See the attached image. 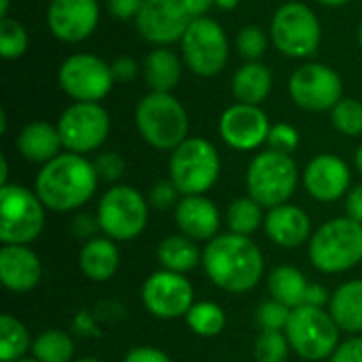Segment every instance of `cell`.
<instances>
[{
	"mask_svg": "<svg viewBox=\"0 0 362 362\" xmlns=\"http://www.w3.org/2000/svg\"><path fill=\"white\" fill-rule=\"evenodd\" d=\"M204 269L214 286L227 293H248L263 278V255L248 235L221 233L210 240L202 257Z\"/></svg>",
	"mask_w": 362,
	"mask_h": 362,
	"instance_id": "obj_1",
	"label": "cell"
},
{
	"mask_svg": "<svg viewBox=\"0 0 362 362\" xmlns=\"http://www.w3.org/2000/svg\"><path fill=\"white\" fill-rule=\"evenodd\" d=\"M98 172L85 155L62 153L45 163L36 176V195L45 208L68 212L85 206L98 189Z\"/></svg>",
	"mask_w": 362,
	"mask_h": 362,
	"instance_id": "obj_2",
	"label": "cell"
},
{
	"mask_svg": "<svg viewBox=\"0 0 362 362\" xmlns=\"http://www.w3.org/2000/svg\"><path fill=\"white\" fill-rule=\"evenodd\" d=\"M136 125L140 136L159 151H174L189 138L187 110L172 93L144 95L136 106Z\"/></svg>",
	"mask_w": 362,
	"mask_h": 362,
	"instance_id": "obj_3",
	"label": "cell"
},
{
	"mask_svg": "<svg viewBox=\"0 0 362 362\" xmlns=\"http://www.w3.org/2000/svg\"><path fill=\"white\" fill-rule=\"evenodd\" d=\"M310 261L322 274H341L362 261V223L333 218L316 229L310 240Z\"/></svg>",
	"mask_w": 362,
	"mask_h": 362,
	"instance_id": "obj_4",
	"label": "cell"
},
{
	"mask_svg": "<svg viewBox=\"0 0 362 362\" xmlns=\"http://www.w3.org/2000/svg\"><path fill=\"white\" fill-rule=\"evenodd\" d=\"M299 172L291 155L263 151L259 153L246 172L248 197H252L263 208H276L286 204L297 189Z\"/></svg>",
	"mask_w": 362,
	"mask_h": 362,
	"instance_id": "obj_5",
	"label": "cell"
},
{
	"mask_svg": "<svg viewBox=\"0 0 362 362\" xmlns=\"http://www.w3.org/2000/svg\"><path fill=\"white\" fill-rule=\"evenodd\" d=\"M221 176V157L212 142L204 138H187L172 151L170 180L180 195H204Z\"/></svg>",
	"mask_w": 362,
	"mask_h": 362,
	"instance_id": "obj_6",
	"label": "cell"
},
{
	"mask_svg": "<svg viewBox=\"0 0 362 362\" xmlns=\"http://www.w3.org/2000/svg\"><path fill=\"white\" fill-rule=\"evenodd\" d=\"M291 348L303 361H322L333 356L339 346V327L331 312L312 305H299L291 312L284 329Z\"/></svg>",
	"mask_w": 362,
	"mask_h": 362,
	"instance_id": "obj_7",
	"label": "cell"
},
{
	"mask_svg": "<svg viewBox=\"0 0 362 362\" xmlns=\"http://www.w3.org/2000/svg\"><path fill=\"white\" fill-rule=\"evenodd\" d=\"M322 28L318 15L303 2L282 4L272 19L274 47L293 59H303L320 47Z\"/></svg>",
	"mask_w": 362,
	"mask_h": 362,
	"instance_id": "obj_8",
	"label": "cell"
},
{
	"mask_svg": "<svg viewBox=\"0 0 362 362\" xmlns=\"http://www.w3.org/2000/svg\"><path fill=\"white\" fill-rule=\"evenodd\" d=\"M45 227V206L36 193L21 185L0 187V240L28 246Z\"/></svg>",
	"mask_w": 362,
	"mask_h": 362,
	"instance_id": "obj_9",
	"label": "cell"
},
{
	"mask_svg": "<svg viewBox=\"0 0 362 362\" xmlns=\"http://www.w3.org/2000/svg\"><path fill=\"white\" fill-rule=\"evenodd\" d=\"M100 229L115 242H127L138 238L148 221V199L140 191L127 185L108 189L98 206Z\"/></svg>",
	"mask_w": 362,
	"mask_h": 362,
	"instance_id": "obj_10",
	"label": "cell"
},
{
	"mask_svg": "<svg viewBox=\"0 0 362 362\" xmlns=\"http://www.w3.org/2000/svg\"><path fill=\"white\" fill-rule=\"evenodd\" d=\"M180 51L187 68L197 76L218 74L229 59V40L218 21L212 17H197L180 38Z\"/></svg>",
	"mask_w": 362,
	"mask_h": 362,
	"instance_id": "obj_11",
	"label": "cell"
},
{
	"mask_svg": "<svg viewBox=\"0 0 362 362\" xmlns=\"http://www.w3.org/2000/svg\"><path fill=\"white\" fill-rule=\"evenodd\" d=\"M57 132L68 153L85 155L104 144L110 132V119L100 102H74L62 112Z\"/></svg>",
	"mask_w": 362,
	"mask_h": 362,
	"instance_id": "obj_12",
	"label": "cell"
},
{
	"mask_svg": "<svg viewBox=\"0 0 362 362\" xmlns=\"http://www.w3.org/2000/svg\"><path fill=\"white\" fill-rule=\"evenodd\" d=\"M59 87L74 102H100L115 85L110 64L91 53H74L59 66Z\"/></svg>",
	"mask_w": 362,
	"mask_h": 362,
	"instance_id": "obj_13",
	"label": "cell"
},
{
	"mask_svg": "<svg viewBox=\"0 0 362 362\" xmlns=\"http://www.w3.org/2000/svg\"><path fill=\"white\" fill-rule=\"evenodd\" d=\"M288 93L297 106L312 112H322L335 108V104L341 100L344 85L341 76L331 66L305 64L293 72Z\"/></svg>",
	"mask_w": 362,
	"mask_h": 362,
	"instance_id": "obj_14",
	"label": "cell"
},
{
	"mask_svg": "<svg viewBox=\"0 0 362 362\" xmlns=\"http://www.w3.org/2000/svg\"><path fill=\"white\" fill-rule=\"evenodd\" d=\"M142 303L153 316L176 320L187 316L193 308V286L185 274L161 269L146 278L142 286Z\"/></svg>",
	"mask_w": 362,
	"mask_h": 362,
	"instance_id": "obj_15",
	"label": "cell"
},
{
	"mask_svg": "<svg viewBox=\"0 0 362 362\" xmlns=\"http://www.w3.org/2000/svg\"><path fill=\"white\" fill-rule=\"evenodd\" d=\"M193 17L185 0H144L136 17L140 36L151 45H170L185 36Z\"/></svg>",
	"mask_w": 362,
	"mask_h": 362,
	"instance_id": "obj_16",
	"label": "cell"
},
{
	"mask_svg": "<svg viewBox=\"0 0 362 362\" xmlns=\"http://www.w3.org/2000/svg\"><path fill=\"white\" fill-rule=\"evenodd\" d=\"M269 119L267 115L252 104H233L229 106L218 121L221 138L235 151H255L269 136Z\"/></svg>",
	"mask_w": 362,
	"mask_h": 362,
	"instance_id": "obj_17",
	"label": "cell"
},
{
	"mask_svg": "<svg viewBox=\"0 0 362 362\" xmlns=\"http://www.w3.org/2000/svg\"><path fill=\"white\" fill-rule=\"evenodd\" d=\"M100 21L98 0H51L47 8V25L51 34L64 42H81L89 38Z\"/></svg>",
	"mask_w": 362,
	"mask_h": 362,
	"instance_id": "obj_18",
	"label": "cell"
},
{
	"mask_svg": "<svg viewBox=\"0 0 362 362\" xmlns=\"http://www.w3.org/2000/svg\"><path fill=\"white\" fill-rule=\"evenodd\" d=\"M350 168L337 155H318L314 157L303 174L308 193L318 202H337L350 191Z\"/></svg>",
	"mask_w": 362,
	"mask_h": 362,
	"instance_id": "obj_19",
	"label": "cell"
},
{
	"mask_svg": "<svg viewBox=\"0 0 362 362\" xmlns=\"http://www.w3.org/2000/svg\"><path fill=\"white\" fill-rule=\"evenodd\" d=\"M174 218L180 233L193 242H210L218 235V208L204 195H185L174 208Z\"/></svg>",
	"mask_w": 362,
	"mask_h": 362,
	"instance_id": "obj_20",
	"label": "cell"
},
{
	"mask_svg": "<svg viewBox=\"0 0 362 362\" xmlns=\"http://www.w3.org/2000/svg\"><path fill=\"white\" fill-rule=\"evenodd\" d=\"M42 276L38 255L21 244H4L0 250V280L13 293H28Z\"/></svg>",
	"mask_w": 362,
	"mask_h": 362,
	"instance_id": "obj_21",
	"label": "cell"
},
{
	"mask_svg": "<svg viewBox=\"0 0 362 362\" xmlns=\"http://www.w3.org/2000/svg\"><path fill=\"white\" fill-rule=\"evenodd\" d=\"M263 227L267 238L282 248H299L301 244L308 242L312 231V223L305 210L291 204L272 208L265 214Z\"/></svg>",
	"mask_w": 362,
	"mask_h": 362,
	"instance_id": "obj_22",
	"label": "cell"
},
{
	"mask_svg": "<svg viewBox=\"0 0 362 362\" xmlns=\"http://www.w3.org/2000/svg\"><path fill=\"white\" fill-rule=\"evenodd\" d=\"M62 138L57 132V125H51L47 121H34L28 123L19 136H17V148L19 153L32 161V163H49L59 155L62 148Z\"/></svg>",
	"mask_w": 362,
	"mask_h": 362,
	"instance_id": "obj_23",
	"label": "cell"
},
{
	"mask_svg": "<svg viewBox=\"0 0 362 362\" xmlns=\"http://www.w3.org/2000/svg\"><path fill=\"white\" fill-rule=\"evenodd\" d=\"M119 263H121V255H119L115 240H110V238L87 240L85 246L81 248V255H78L81 272L93 282L110 280L117 274Z\"/></svg>",
	"mask_w": 362,
	"mask_h": 362,
	"instance_id": "obj_24",
	"label": "cell"
},
{
	"mask_svg": "<svg viewBox=\"0 0 362 362\" xmlns=\"http://www.w3.org/2000/svg\"><path fill=\"white\" fill-rule=\"evenodd\" d=\"M142 74L151 91L159 93H172V89L180 83L182 76V62L178 55L165 47L153 49L144 64H142Z\"/></svg>",
	"mask_w": 362,
	"mask_h": 362,
	"instance_id": "obj_25",
	"label": "cell"
},
{
	"mask_svg": "<svg viewBox=\"0 0 362 362\" xmlns=\"http://www.w3.org/2000/svg\"><path fill=\"white\" fill-rule=\"evenodd\" d=\"M272 83H274V76H272V70L265 64L246 62L233 74L231 91H233L238 102L259 106L261 102L267 100V95L272 91Z\"/></svg>",
	"mask_w": 362,
	"mask_h": 362,
	"instance_id": "obj_26",
	"label": "cell"
},
{
	"mask_svg": "<svg viewBox=\"0 0 362 362\" xmlns=\"http://www.w3.org/2000/svg\"><path fill=\"white\" fill-rule=\"evenodd\" d=\"M329 312L341 331L362 333V280L341 284L329 301Z\"/></svg>",
	"mask_w": 362,
	"mask_h": 362,
	"instance_id": "obj_27",
	"label": "cell"
},
{
	"mask_svg": "<svg viewBox=\"0 0 362 362\" xmlns=\"http://www.w3.org/2000/svg\"><path fill=\"white\" fill-rule=\"evenodd\" d=\"M204 252L187 235H170L157 248V259L163 269L174 274L193 272L202 263Z\"/></svg>",
	"mask_w": 362,
	"mask_h": 362,
	"instance_id": "obj_28",
	"label": "cell"
},
{
	"mask_svg": "<svg viewBox=\"0 0 362 362\" xmlns=\"http://www.w3.org/2000/svg\"><path fill=\"white\" fill-rule=\"evenodd\" d=\"M269 293L272 299L284 303L286 308L295 310L299 305H303L305 301V293H308V282L305 276L293 267V265H280L269 274Z\"/></svg>",
	"mask_w": 362,
	"mask_h": 362,
	"instance_id": "obj_29",
	"label": "cell"
},
{
	"mask_svg": "<svg viewBox=\"0 0 362 362\" xmlns=\"http://www.w3.org/2000/svg\"><path fill=\"white\" fill-rule=\"evenodd\" d=\"M30 348H32V341H30V333L25 325L13 318L11 314H4L0 318V361H21Z\"/></svg>",
	"mask_w": 362,
	"mask_h": 362,
	"instance_id": "obj_30",
	"label": "cell"
},
{
	"mask_svg": "<svg viewBox=\"0 0 362 362\" xmlns=\"http://www.w3.org/2000/svg\"><path fill=\"white\" fill-rule=\"evenodd\" d=\"M263 206L257 204L252 197H238L227 208V225L231 233L250 238V233H255L263 225Z\"/></svg>",
	"mask_w": 362,
	"mask_h": 362,
	"instance_id": "obj_31",
	"label": "cell"
},
{
	"mask_svg": "<svg viewBox=\"0 0 362 362\" xmlns=\"http://www.w3.org/2000/svg\"><path fill=\"white\" fill-rule=\"evenodd\" d=\"M34 358L38 362H70L74 356V344L64 331H45L32 344Z\"/></svg>",
	"mask_w": 362,
	"mask_h": 362,
	"instance_id": "obj_32",
	"label": "cell"
},
{
	"mask_svg": "<svg viewBox=\"0 0 362 362\" xmlns=\"http://www.w3.org/2000/svg\"><path fill=\"white\" fill-rule=\"evenodd\" d=\"M185 318H187L189 329L199 337H216L225 329V312L221 305L212 301L193 303V308L189 310Z\"/></svg>",
	"mask_w": 362,
	"mask_h": 362,
	"instance_id": "obj_33",
	"label": "cell"
},
{
	"mask_svg": "<svg viewBox=\"0 0 362 362\" xmlns=\"http://www.w3.org/2000/svg\"><path fill=\"white\" fill-rule=\"evenodd\" d=\"M30 38L25 28L13 19V17H2L0 19V55L4 59H17L28 51Z\"/></svg>",
	"mask_w": 362,
	"mask_h": 362,
	"instance_id": "obj_34",
	"label": "cell"
},
{
	"mask_svg": "<svg viewBox=\"0 0 362 362\" xmlns=\"http://www.w3.org/2000/svg\"><path fill=\"white\" fill-rule=\"evenodd\" d=\"M331 121L337 132L344 136H361L362 134V102L352 98H341L331 110Z\"/></svg>",
	"mask_w": 362,
	"mask_h": 362,
	"instance_id": "obj_35",
	"label": "cell"
},
{
	"mask_svg": "<svg viewBox=\"0 0 362 362\" xmlns=\"http://www.w3.org/2000/svg\"><path fill=\"white\" fill-rule=\"evenodd\" d=\"M288 348L291 344L284 331H261L255 344V358L259 362H284Z\"/></svg>",
	"mask_w": 362,
	"mask_h": 362,
	"instance_id": "obj_36",
	"label": "cell"
},
{
	"mask_svg": "<svg viewBox=\"0 0 362 362\" xmlns=\"http://www.w3.org/2000/svg\"><path fill=\"white\" fill-rule=\"evenodd\" d=\"M238 49H240V55L248 62H259L267 49V34L259 28V25H246L240 30L238 38Z\"/></svg>",
	"mask_w": 362,
	"mask_h": 362,
	"instance_id": "obj_37",
	"label": "cell"
},
{
	"mask_svg": "<svg viewBox=\"0 0 362 362\" xmlns=\"http://www.w3.org/2000/svg\"><path fill=\"white\" fill-rule=\"evenodd\" d=\"M291 308H286L284 303L272 299V301H265L259 312H257V322L261 325L263 331H284L286 325H288V318H291Z\"/></svg>",
	"mask_w": 362,
	"mask_h": 362,
	"instance_id": "obj_38",
	"label": "cell"
},
{
	"mask_svg": "<svg viewBox=\"0 0 362 362\" xmlns=\"http://www.w3.org/2000/svg\"><path fill=\"white\" fill-rule=\"evenodd\" d=\"M267 144H269V148L276 151V153L291 155V153L299 146V132H297L293 125H288V123H276V125H272V129H269Z\"/></svg>",
	"mask_w": 362,
	"mask_h": 362,
	"instance_id": "obj_39",
	"label": "cell"
},
{
	"mask_svg": "<svg viewBox=\"0 0 362 362\" xmlns=\"http://www.w3.org/2000/svg\"><path fill=\"white\" fill-rule=\"evenodd\" d=\"M178 195L180 191L176 189V185L172 180H159L151 193H148V206H153L155 210H170L178 206Z\"/></svg>",
	"mask_w": 362,
	"mask_h": 362,
	"instance_id": "obj_40",
	"label": "cell"
},
{
	"mask_svg": "<svg viewBox=\"0 0 362 362\" xmlns=\"http://www.w3.org/2000/svg\"><path fill=\"white\" fill-rule=\"evenodd\" d=\"M93 165H95L98 176L102 180H106V182L119 180L123 176V172H125V161H123V157L119 153H102V155L95 157Z\"/></svg>",
	"mask_w": 362,
	"mask_h": 362,
	"instance_id": "obj_41",
	"label": "cell"
},
{
	"mask_svg": "<svg viewBox=\"0 0 362 362\" xmlns=\"http://www.w3.org/2000/svg\"><path fill=\"white\" fill-rule=\"evenodd\" d=\"M110 70H112V76H115V83H129L136 78L140 66L134 57L129 55H121L117 57L112 64H110Z\"/></svg>",
	"mask_w": 362,
	"mask_h": 362,
	"instance_id": "obj_42",
	"label": "cell"
},
{
	"mask_svg": "<svg viewBox=\"0 0 362 362\" xmlns=\"http://www.w3.org/2000/svg\"><path fill=\"white\" fill-rule=\"evenodd\" d=\"M142 2L144 0H106V6H108V13L115 19L127 21V19L138 17V13L142 8Z\"/></svg>",
	"mask_w": 362,
	"mask_h": 362,
	"instance_id": "obj_43",
	"label": "cell"
},
{
	"mask_svg": "<svg viewBox=\"0 0 362 362\" xmlns=\"http://www.w3.org/2000/svg\"><path fill=\"white\" fill-rule=\"evenodd\" d=\"M331 362H362V337L348 339L346 344L337 346Z\"/></svg>",
	"mask_w": 362,
	"mask_h": 362,
	"instance_id": "obj_44",
	"label": "cell"
},
{
	"mask_svg": "<svg viewBox=\"0 0 362 362\" xmlns=\"http://www.w3.org/2000/svg\"><path fill=\"white\" fill-rule=\"evenodd\" d=\"M123 362H172L170 356L157 348H151V346H140V348H134L127 352L125 361Z\"/></svg>",
	"mask_w": 362,
	"mask_h": 362,
	"instance_id": "obj_45",
	"label": "cell"
},
{
	"mask_svg": "<svg viewBox=\"0 0 362 362\" xmlns=\"http://www.w3.org/2000/svg\"><path fill=\"white\" fill-rule=\"evenodd\" d=\"M346 212H348V218H352L356 223H362V185H356L354 189L348 191Z\"/></svg>",
	"mask_w": 362,
	"mask_h": 362,
	"instance_id": "obj_46",
	"label": "cell"
},
{
	"mask_svg": "<svg viewBox=\"0 0 362 362\" xmlns=\"http://www.w3.org/2000/svg\"><path fill=\"white\" fill-rule=\"evenodd\" d=\"M98 229H100L98 216L93 218V216H89V214H78V216L74 218V233H76L78 238H89V240H91V235H93Z\"/></svg>",
	"mask_w": 362,
	"mask_h": 362,
	"instance_id": "obj_47",
	"label": "cell"
},
{
	"mask_svg": "<svg viewBox=\"0 0 362 362\" xmlns=\"http://www.w3.org/2000/svg\"><path fill=\"white\" fill-rule=\"evenodd\" d=\"M329 299V293L325 286H318V284H310L308 286V293H305V301L303 305H312V308H322Z\"/></svg>",
	"mask_w": 362,
	"mask_h": 362,
	"instance_id": "obj_48",
	"label": "cell"
},
{
	"mask_svg": "<svg viewBox=\"0 0 362 362\" xmlns=\"http://www.w3.org/2000/svg\"><path fill=\"white\" fill-rule=\"evenodd\" d=\"M185 4H187L191 17L197 19V17H204V13H208V8L214 4V0H185Z\"/></svg>",
	"mask_w": 362,
	"mask_h": 362,
	"instance_id": "obj_49",
	"label": "cell"
},
{
	"mask_svg": "<svg viewBox=\"0 0 362 362\" xmlns=\"http://www.w3.org/2000/svg\"><path fill=\"white\" fill-rule=\"evenodd\" d=\"M0 168H2V172H0V187H2V185H8V182H6V178H8V165H6V157H0Z\"/></svg>",
	"mask_w": 362,
	"mask_h": 362,
	"instance_id": "obj_50",
	"label": "cell"
},
{
	"mask_svg": "<svg viewBox=\"0 0 362 362\" xmlns=\"http://www.w3.org/2000/svg\"><path fill=\"white\" fill-rule=\"evenodd\" d=\"M238 2H240V0H214V4H216L218 8H223V11H231V8H235V6H238Z\"/></svg>",
	"mask_w": 362,
	"mask_h": 362,
	"instance_id": "obj_51",
	"label": "cell"
},
{
	"mask_svg": "<svg viewBox=\"0 0 362 362\" xmlns=\"http://www.w3.org/2000/svg\"><path fill=\"white\" fill-rule=\"evenodd\" d=\"M316 2H320L325 6H341V4H348L350 0H316Z\"/></svg>",
	"mask_w": 362,
	"mask_h": 362,
	"instance_id": "obj_52",
	"label": "cell"
},
{
	"mask_svg": "<svg viewBox=\"0 0 362 362\" xmlns=\"http://www.w3.org/2000/svg\"><path fill=\"white\" fill-rule=\"evenodd\" d=\"M8 4H11V0H0V15L2 17H8Z\"/></svg>",
	"mask_w": 362,
	"mask_h": 362,
	"instance_id": "obj_53",
	"label": "cell"
},
{
	"mask_svg": "<svg viewBox=\"0 0 362 362\" xmlns=\"http://www.w3.org/2000/svg\"><path fill=\"white\" fill-rule=\"evenodd\" d=\"M354 161H356V170L362 174V144L358 146V151H356V157H354Z\"/></svg>",
	"mask_w": 362,
	"mask_h": 362,
	"instance_id": "obj_54",
	"label": "cell"
},
{
	"mask_svg": "<svg viewBox=\"0 0 362 362\" xmlns=\"http://www.w3.org/2000/svg\"><path fill=\"white\" fill-rule=\"evenodd\" d=\"M76 362H102V361H98V358H81V361H76Z\"/></svg>",
	"mask_w": 362,
	"mask_h": 362,
	"instance_id": "obj_55",
	"label": "cell"
},
{
	"mask_svg": "<svg viewBox=\"0 0 362 362\" xmlns=\"http://www.w3.org/2000/svg\"><path fill=\"white\" fill-rule=\"evenodd\" d=\"M358 45H361V49H362V23H361V30H358Z\"/></svg>",
	"mask_w": 362,
	"mask_h": 362,
	"instance_id": "obj_56",
	"label": "cell"
},
{
	"mask_svg": "<svg viewBox=\"0 0 362 362\" xmlns=\"http://www.w3.org/2000/svg\"><path fill=\"white\" fill-rule=\"evenodd\" d=\"M17 362H38L36 358H21V361H17Z\"/></svg>",
	"mask_w": 362,
	"mask_h": 362,
	"instance_id": "obj_57",
	"label": "cell"
}]
</instances>
